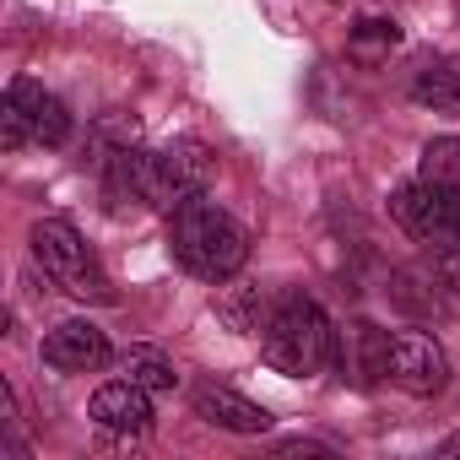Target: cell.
Returning a JSON list of instances; mask_svg holds the SVG:
<instances>
[{
  "instance_id": "10",
  "label": "cell",
  "mask_w": 460,
  "mask_h": 460,
  "mask_svg": "<svg viewBox=\"0 0 460 460\" xmlns=\"http://www.w3.org/2000/svg\"><path fill=\"white\" fill-rule=\"evenodd\" d=\"M195 411L211 422V428H227V433H266L271 428V411L244 401L239 390H227V385H200L195 390Z\"/></svg>"
},
{
  "instance_id": "3",
  "label": "cell",
  "mask_w": 460,
  "mask_h": 460,
  "mask_svg": "<svg viewBox=\"0 0 460 460\" xmlns=\"http://www.w3.org/2000/svg\"><path fill=\"white\" fill-rule=\"evenodd\" d=\"M33 261L55 277V288H66L71 298H93V304H114V288L103 277V266L93 261V250L82 244V234L60 217H44L33 227Z\"/></svg>"
},
{
  "instance_id": "8",
  "label": "cell",
  "mask_w": 460,
  "mask_h": 460,
  "mask_svg": "<svg viewBox=\"0 0 460 460\" xmlns=\"http://www.w3.org/2000/svg\"><path fill=\"white\" fill-rule=\"evenodd\" d=\"M6 98L22 109V119H28V130H33L39 146H66V141H71V114H66V103H60L55 93H44L39 82L17 76Z\"/></svg>"
},
{
  "instance_id": "19",
  "label": "cell",
  "mask_w": 460,
  "mask_h": 460,
  "mask_svg": "<svg viewBox=\"0 0 460 460\" xmlns=\"http://www.w3.org/2000/svg\"><path fill=\"white\" fill-rule=\"evenodd\" d=\"M444 288H449V293L460 298V250H455V255L444 261Z\"/></svg>"
},
{
  "instance_id": "18",
  "label": "cell",
  "mask_w": 460,
  "mask_h": 460,
  "mask_svg": "<svg viewBox=\"0 0 460 460\" xmlns=\"http://www.w3.org/2000/svg\"><path fill=\"white\" fill-rule=\"evenodd\" d=\"M277 455H331V449L314 438H288V444H277Z\"/></svg>"
},
{
  "instance_id": "6",
  "label": "cell",
  "mask_w": 460,
  "mask_h": 460,
  "mask_svg": "<svg viewBox=\"0 0 460 460\" xmlns=\"http://www.w3.org/2000/svg\"><path fill=\"white\" fill-rule=\"evenodd\" d=\"M163 179H168V211H179L184 200L206 195L211 179H217V157L206 141L195 136H179L173 146H163Z\"/></svg>"
},
{
  "instance_id": "5",
  "label": "cell",
  "mask_w": 460,
  "mask_h": 460,
  "mask_svg": "<svg viewBox=\"0 0 460 460\" xmlns=\"http://www.w3.org/2000/svg\"><path fill=\"white\" fill-rule=\"evenodd\" d=\"M390 379L406 395H438L449 385V358L433 336L422 331H395L390 336Z\"/></svg>"
},
{
  "instance_id": "20",
  "label": "cell",
  "mask_w": 460,
  "mask_h": 460,
  "mask_svg": "<svg viewBox=\"0 0 460 460\" xmlns=\"http://www.w3.org/2000/svg\"><path fill=\"white\" fill-rule=\"evenodd\" d=\"M438 455H460V433H455V438H444V444H438Z\"/></svg>"
},
{
  "instance_id": "17",
  "label": "cell",
  "mask_w": 460,
  "mask_h": 460,
  "mask_svg": "<svg viewBox=\"0 0 460 460\" xmlns=\"http://www.w3.org/2000/svg\"><path fill=\"white\" fill-rule=\"evenodd\" d=\"M33 141V130H28V119H22V109L6 98V103H0V146H6V152H22Z\"/></svg>"
},
{
  "instance_id": "1",
  "label": "cell",
  "mask_w": 460,
  "mask_h": 460,
  "mask_svg": "<svg viewBox=\"0 0 460 460\" xmlns=\"http://www.w3.org/2000/svg\"><path fill=\"white\" fill-rule=\"evenodd\" d=\"M168 250H173V261H179L190 277L222 288V282H234V277L244 271V261H250V234H244V227L227 217L222 206H211L206 195H195V200H184V206L173 211Z\"/></svg>"
},
{
  "instance_id": "4",
  "label": "cell",
  "mask_w": 460,
  "mask_h": 460,
  "mask_svg": "<svg viewBox=\"0 0 460 460\" xmlns=\"http://www.w3.org/2000/svg\"><path fill=\"white\" fill-rule=\"evenodd\" d=\"M390 211H395V222L406 227L417 244H428L438 255H455L460 250V195L433 190V184L417 179V184H406V190L390 195Z\"/></svg>"
},
{
  "instance_id": "7",
  "label": "cell",
  "mask_w": 460,
  "mask_h": 460,
  "mask_svg": "<svg viewBox=\"0 0 460 460\" xmlns=\"http://www.w3.org/2000/svg\"><path fill=\"white\" fill-rule=\"evenodd\" d=\"M114 358L109 336L93 325V320H66L44 336V363L49 368H66V374H93Z\"/></svg>"
},
{
  "instance_id": "9",
  "label": "cell",
  "mask_w": 460,
  "mask_h": 460,
  "mask_svg": "<svg viewBox=\"0 0 460 460\" xmlns=\"http://www.w3.org/2000/svg\"><path fill=\"white\" fill-rule=\"evenodd\" d=\"M93 422L114 428V433H146L152 428V390H141L136 379H114L93 395Z\"/></svg>"
},
{
  "instance_id": "15",
  "label": "cell",
  "mask_w": 460,
  "mask_h": 460,
  "mask_svg": "<svg viewBox=\"0 0 460 460\" xmlns=\"http://www.w3.org/2000/svg\"><path fill=\"white\" fill-rule=\"evenodd\" d=\"M395 44H401V28L385 22V17H363V22L352 28V55H358V60H379V55H390Z\"/></svg>"
},
{
  "instance_id": "13",
  "label": "cell",
  "mask_w": 460,
  "mask_h": 460,
  "mask_svg": "<svg viewBox=\"0 0 460 460\" xmlns=\"http://www.w3.org/2000/svg\"><path fill=\"white\" fill-rule=\"evenodd\" d=\"M417 179L433 184V190L460 195V136H433L417 157Z\"/></svg>"
},
{
  "instance_id": "16",
  "label": "cell",
  "mask_w": 460,
  "mask_h": 460,
  "mask_svg": "<svg viewBox=\"0 0 460 460\" xmlns=\"http://www.w3.org/2000/svg\"><path fill=\"white\" fill-rule=\"evenodd\" d=\"M217 314L234 325V331H244V336L266 325V320H261V293H255V288H244V293H234V298H222V304H217Z\"/></svg>"
},
{
  "instance_id": "12",
  "label": "cell",
  "mask_w": 460,
  "mask_h": 460,
  "mask_svg": "<svg viewBox=\"0 0 460 460\" xmlns=\"http://www.w3.org/2000/svg\"><path fill=\"white\" fill-rule=\"evenodd\" d=\"M411 98L438 114H460V60H428L411 76Z\"/></svg>"
},
{
  "instance_id": "2",
  "label": "cell",
  "mask_w": 460,
  "mask_h": 460,
  "mask_svg": "<svg viewBox=\"0 0 460 460\" xmlns=\"http://www.w3.org/2000/svg\"><path fill=\"white\" fill-rule=\"evenodd\" d=\"M261 352H266V363L277 374L314 379V374H325L336 363L341 347H336V331H331L325 309L314 298H304V293H288V298H277V309L261 325Z\"/></svg>"
},
{
  "instance_id": "14",
  "label": "cell",
  "mask_w": 460,
  "mask_h": 460,
  "mask_svg": "<svg viewBox=\"0 0 460 460\" xmlns=\"http://www.w3.org/2000/svg\"><path fill=\"white\" fill-rule=\"evenodd\" d=\"M119 368H125V379H136L141 390H173L179 385V368H173V358H163L157 347H130L125 358H119Z\"/></svg>"
},
{
  "instance_id": "11",
  "label": "cell",
  "mask_w": 460,
  "mask_h": 460,
  "mask_svg": "<svg viewBox=\"0 0 460 460\" xmlns=\"http://www.w3.org/2000/svg\"><path fill=\"white\" fill-rule=\"evenodd\" d=\"M336 363L341 368H352V379L368 390V385H379V379H390V331H379V325H368V320H358L352 331H347V347L336 352Z\"/></svg>"
}]
</instances>
